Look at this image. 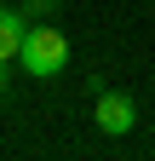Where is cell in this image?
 <instances>
[{
	"mask_svg": "<svg viewBox=\"0 0 155 161\" xmlns=\"http://www.w3.org/2000/svg\"><path fill=\"white\" fill-rule=\"evenodd\" d=\"M17 64H23L29 75L52 80L57 69L69 64V35L57 29L52 17H40V23H29V29H23V52H17Z\"/></svg>",
	"mask_w": 155,
	"mask_h": 161,
	"instance_id": "obj_1",
	"label": "cell"
},
{
	"mask_svg": "<svg viewBox=\"0 0 155 161\" xmlns=\"http://www.w3.org/2000/svg\"><path fill=\"white\" fill-rule=\"evenodd\" d=\"M57 6H63V0H23V6H17V12H23V17H52Z\"/></svg>",
	"mask_w": 155,
	"mask_h": 161,
	"instance_id": "obj_4",
	"label": "cell"
},
{
	"mask_svg": "<svg viewBox=\"0 0 155 161\" xmlns=\"http://www.w3.org/2000/svg\"><path fill=\"white\" fill-rule=\"evenodd\" d=\"M23 29H29V17H23V12H12V6L0 12V69L23 52Z\"/></svg>",
	"mask_w": 155,
	"mask_h": 161,
	"instance_id": "obj_3",
	"label": "cell"
},
{
	"mask_svg": "<svg viewBox=\"0 0 155 161\" xmlns=\"http://www.w3.org/2000/svg\"><path fill=\"white\" fill-rule=\"evenodd\" d=\"M92 121L109 132V138H126L132 127H138V104H132L126 92H109V86H98V104H92Z\"/></svg>",
	"mask_w": 155,
	"mask_h": 161,
	"instance_id": "obj_2",
	"label": "cell"
}]
</instances>
